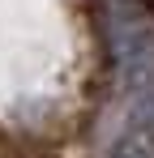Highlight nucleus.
Masks as SVG:
<instances>
[{
  "instance_id": "1",
  "label": "nucleus",
  "mask_w": 154,
  "mask_h": 158,
  "mask_svg": "<svg viewBox=\"0 0 154 158\" xmlns=\"http://www.w3.org/2000/svg\"><path fill=\"white\" fill-rule=\"evenodd\" d=\"M99 30L120 77L154 94V9L146 0H107L99 9Z\"/></svg>"
},
{
  "instance_id": "2",
  "label": "nucleus",
  "mask_w": 154,
  "mask_h": 158,
  "mask_svg": "<svg viewBox=\"0 0 154 158\" xmlns=\"http://www.w3.org/2000/svg\"><path fill=\"white\" fill-rule=\"evenodd\" d=\"M111 158H154V145L150 141H128V145H120Z\"/></svg>"
}]
</instances>
